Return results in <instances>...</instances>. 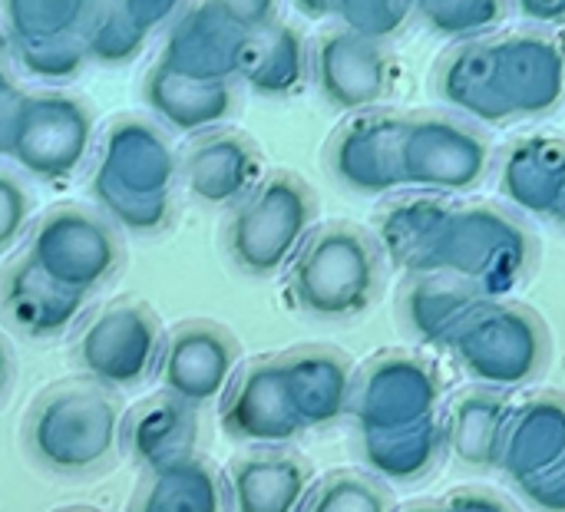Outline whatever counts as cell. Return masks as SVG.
<instances>
[{
  "instance_id": "28",
  "label": "cell",
  "mask_w": 565,
  "mask_h": 512,
  "mask_svg": "<svg viewBox=\"0 0 565 512\" xmlns=\"http://www.w3.org/2000/svg\"><path fill=\"white\" fill-rule=\"evenodd\" d=\"M311 79V43L295 23L271 20L245 30L238 53V83L265 99L295 96Z\"/></svg>"
},
{
  "instance_id": "18",
  "label": "cell",
  "mask_w": 565,
  "mask_h": 512,
  "mask_svg": "<svg viewBox=\"0 0 565 512\" xmlns=\"http://www.w3.org/2000/svg\"><path fill=\"white\" fill-rule=\"evenodd\" d=\"M513 394L470 384L444 401L440 410V444L444 460H450L467 477L500 473V457L513 417Z\"/></svg>"
},
{
  "instance_id": "23",
  "label": "cell",
  "mask_w": 565,
  "mask_h": 512,
  "mask_svg": "<svg viewBox=\"0 0 565 512\" xmlns=\"http://www.w3.org/2000/svg\"><path fill=\"white\" fill-rule=\"evenodd\" d=\"M235 79H192L162 63H152L142 76V103L149 116L179 136H199L215 126H225L238 113Z\"/></svg>"
},
{
  "instance_id": "13",
  "label": "cell",
  "mask_w": 565,
  "mask_h": 512,
  "mask_svg": "<svg viewBox=\"0 0 565 512\" xmlns=\"http://www.w3.org/2000/svg\"><path fill=\"white\" fill-rule=\"evenodd\" d=\"M242 364V341L218 321L189 318L166 331L156 381L159 391L205 410L222 401L232 374Z\"/></svg>"
},
{
  "instance_id": "9",
  "label": "cell",
  "mask_w": 565,
  "mask_h": 512,
  "mask_svg": "<svg viewBox=\"0 0 565 512\" xmlns=\"http://www.w3.org/2000/svg\"><path fill=\"white\" fill-rule=\"evenodd\" d=\"M162 318L139 298H116L86 311L70 341V367L106 391H139L159 364Z\"/></svg>"
},
{
  "instance_id": "46",
  "label": "cell",
  "mask_w": 565,
  "mask_h": 512,
  "mask_svg": "<svg viewBox=\"0 0 565 512\" xmlns=\"http://www.w3.org/2000/svg\"><path fill=\"white\" fill-rule=\"evenodd\" d=\"M291 3L308 20H328L331 17V7H334V0H291Z\"/></svg>"
},
{
  "instance_id": "40",
  "label": "cell",
  "mask_w": 565,
  "mask_h": 512,
  "mask_svg": "<svg viewBox=\"0 0 565 512\" xmlns=\"http://www.w3.org/2000/svg\"><path fill=\"white\" fill-rule=\"evenodd\" d=\"M119 10H122V17L136 26V30H142L146 36H152V33H166L169 26H172V20L189 7V0H113Z\"/></svg>"
},
{
  "instance_id": "17",
  "label": "cell",
  "mask_w": 565,
  "mask_h": 512,
  "mask_svg": "<svg viewBox=\"0 0 565 512\" xmlns=\"http://www.w3.org/2000/svg\"><path fill=\"white\" fill-rule=\"evenodd\" d=\"M265 179V152L258 142L228 126L189 136L179 152V189L205 209H235Z\"/></svg>"
},
{
  "instance_id": "10",
  "label": "cell",
  "mask_w": 565,
  "mask_h": 512,
  "mask_svg": "<svg viewBox=\"0 0 565 512\" xmlns=\"http://www.w3.org/2000/svg\"><path fill=\"white\" fill-rule=\"evenodd\" d=\"M23 255L56 285L96 295L119 275L126 245L99 209L63 202L33 218Z\"/></svg>"
},
{
  "instance_id": "11",
  "label": "cell",
  "mask_w": 565,
  "mask_h": 512,
  "mask_svg": "<svg viewBox=\"0 0 565 512\" xmlns=\"http://www.w3.org/2000/svg\"><path fill=\"white\" fill-rule=\"evenodd\" d=\"M96 139V116L86 99L66 89H26L13 132L10 162L36 182H70Z\"/></svg>"
},
{
  "instance_id": "21",
  "label": "cell",
  "mask_w": 565,
  "mask_h": 512,
  "mask_svg": "<svg viewBox=\"0 0 565 512\" xmlns=\"http://www.w3.org/2000/svg\"><path fill=\"white\" fill-rule=\"evenodd\" d=\"M222 473L232 512H301L318 480L315 463L295 447H248Z\"/></svg>"
},
{
  "instance_id": "15",
  "label": "cell",
  "mask_w": 565,
  "mask_h": 512,
  "mask_svg": "<svg viewBox=\"0 0 565 512\" xmlns=\"http://www.w3.org/2000/svg\"><path fill=\"white\" fill-rule=\"evenodd\" d=\"M401 132L404 113L364 109L351 113L324 146L328 175L351 195L377 199L404 189L401 179Z\"/></svg>"
},
{
  "instance_id": "41",
  "label": "cell",
  "mask_w": 565,
  "mask_h": 512,
  "mask_svg": "<svg viewBox=\"0 0 565 512\" xmlns=\"http://www.w3.org/2000/svg\"><path fill=\"white\" fill-rule=\"evenodd\" d=\"M440 503H444L447 512H520V506L513 500H507L503 493L487 490V487H460V490H450Z\"/></svg>"
},
{
  "instance_id": "14",
  "label": "cell",
  "mask_w": 565,
  "mask_h": 512,
  "mask_svg": "<svg viewBox=\"0 0 565 512\" xmlns=\"http://www.w3.org/2000/svg\"><path fill=\"white\" fill-rule=\"evenodd\" d=\"M311 83L331 109H377L394 93V56L384 40L334 23L311 43Z\"/></svg>"
},
{
  "instance_id": "20",
  "label": "cell",
  "mask_w": 565,
  "mask_h": 512,
  "mask_svg": "<svg viewBox=\"0 0 565 512\" xmlns=\"http://www.w3.org/2000/svg\"><path fill=\"white\" fill-rule=\"evenodd\" d=\"M281 381L301 427L334 430L348 417L351 387H354V361L331 344H295L278 354Z\"/></svg>"
},
{
  "instance_id": "47",
  "label": "cell",
  "mask_w": 565,
  "mask_h": 512,
  "mask_svg": "<svg viewBox=\"0 0 565 512\" xmlns=\"http://www.w3.org/2000/svg\"><path fill=\"white\" fill-rule=\"evenodd\" d=\"M394 512H447V510H444V503H440V500H414V503L397 506Z\"/></svg>"
},
{
  "instance_id": "51",
  "label": "cell",
  "mask_w": 565,
  "mask_h": 512,
  "mask_svg": "<svg viewBox=\"0 0 565 512\" xmlns=\"http://www.w3.org/2000/svg\"><path fill=\"white\" fill-rule=\"evenodd\" d=\"M414 3H417V0H414Z\"/></svg>"
},
{
  "instance_id": "2",
  "label": "cell",
  "mask_w": 565,
  "mask_h": 512,
  "mask_svg": "<svg viewBox=\"0 0 565 512\" xmlns=\"http://www.w3.org/2000/svg\"><path fill=\"white\" fill-rule=\"evenodd\" d=\"M119 420V394L76 374L43 387L30 401L20 424V447L40 473L86 483L116 470Z\"/></svg>"
},
{
  "instance_id": "25",
  "label": "cell",
  "mask_w": 565,
  "mask_h": 512,
  "mask_svg": "<svg viewBox=\"0 0 565 512\" xmlns=\"http://www.w3.org/2000/svg\"><path fill=\"white\" fill-rule=\"evenodd\" d=\"M487 298L467 281L444 271L404 275L397 295V321L411 344L447 351L457 328L483 305Z\"/></svg>"
},
{
  "instance_id": "43",
  "label": "cell",
  "mask_w": 565,
  "mask_h": 512,
  "mask_svg": "<svg viewBox=\"0 0 565 512\" xmlns=\"http://www.w3.org/2000/svg\"><path fill=\"white\" fill-rule=\"evenodd\" d=\"M23 86L17 79V73H0V159L10 156V132H13V119H17V106L23 99Z\"/></svg>"
},
{
  "instance_id": "49",
  "label": "cell",
  "mask_w": 565,
  "mask_h": 512,
  "mask_svg": "<svg viewBox=\"0 0 565 512\" xmlns=\"http://www.w3.org/2000/svg\"><path fill=\"white\" fill-rule=\"evenodd\" d=\"M550 225H556L559 232H565V189H563V199H559V205H556V212H553V222Z\"/></svg>"
},
{
  "instance_id": "16",
  "label": "cell",
  "mask_w": 565,
  "mask_h": 512,
  "mask_svg": "<svg viewBox=\"0 0 565 512\" xmlns=\"http://www.w3.org/2000/svg\"><path fill=\"white\" fill-rule=\"evenodd\" d=\"M218 427L235 447H295L308 430L291 410L278 354L242 361L218 401Z\"/></svg>"
},
{
  "instance_id": "6",
  "label": "cell",
  "mask_w": 565,
  "mask_h": 512,
  "mask_svg": "<svg viewBox=\"0 0 565 512\" xmlns=\"http://www.w3.org/2000/svg\"><path fill=\"white\" fill-rule=\"evenodd\" d=\"M321 215L318 192L298 172L278 169L225 215L222 248L228 265L255 281L285 275L295 252L315 232Z\"/></svg>"
},
{
  "instance_id": "33",
  "label": "cell",
  "mask_w": 565,
  "mask_h": 512,
  "mask_svg": "<svg viewBox=\"0 0 565 512\" xmlns=\"http://www.w3.org/2000/svg\"><path fill=\"white\" fill-rule=\"evenodd\" d=\"M513 17L510 0H417L414 20L444 40H480L493 36Z\"/></svg>"
},
{
  "instance_id": "48",
  "label": "cell",
  "mask_w": 565,
  "mask_h": 512,
  "mask_svg": "<svg viewBox=\"0 0 565 512\" xmlns=\"http://www.w3.org/2000/svg\"><path fill=\"white\" fill-rule=\"evenodd\" d=\"M0 73H13V56H10V36L0 23Z\"/></svg>"
},
{
  "instance_id": "50",
  "label": "cell",
  "mask_w": 565,
  "mask_h": 512,
  "mask_svg": "<svg viewBox=\"0 0 565 512\" xmlns=\"http://www.w3.org/2000/svg\"><path fill=\"white\" fill-rule=\"evenodd\" d=\"M56 512H99V510H96V506H83V503H79V506H63V510H56Z\"/></svg>"
},
{
  "instance_id": "1",
  "label": "cell",
  "mask_w": 565,
  "mask_h": 512,
  "mask_svg": "<svg viewBox=\"0 0 565 512\" xmlns=\"http://www.w3.org/2000/svg\"><path fill=\"white\" fill-rule=\"evenodd\" d=\"M444 374L420 351H384L354 371L348 430L367 473L394 487H420L444 463Z\"/></svg>"
},
{
  "instance_id": "31",
  "label": "cell",
  "mask_w": 565,
  "mask_h": 512,
  "mask_svg": "<svg viewBox=\"0 0 565 512\" xmlns=\"http://www.w3.org/2000/svg\"><path fill=\"white\" fill-rule=\"evenodd\" d=\"M450 209L454 202L447 195L411 192V195L391 199L377 212V222H374V235L387 255V265L401 268L404 275L424 271Z\"/></svg>"
},
{
  "instance_id": "24",
  "label": "cell",
  "mask_w": 565,
  "mask_h": 512,
  "mask_svg": "<svg viewBox=\"0 0 565 512\" xmlns=\"http://www.w3.org/2000/svg\"><path fill=\"white\" fill-rule=\"evenodd\" d=\"M497 189L523 218L553 222L565 189V139L523 136L497 159Z\"/></svg>"
},
{
  "instance_id": "42",
  "label": "cell",
  "mask_w": 565,
  "mask_h": 512,
  "mask_svg": "<svg viewBox=\"0 0 565 512\" xmlns=\"http://www.w3.org/2000/svg\"><path fill=\"white\" fill-rule=\"evenodd\" d=\"M212 3L242 30H258L278 20V7H281V0H212Z\"/></svg>"
},
{
  "instance_id": "5",
  "label": "cell",
  "mask_w": 565,
  "mask_h": 512,
  "mask_svg": "<svg viewBox=\"0 0 565 512\" xmlns=\"http://www.w3.org/2000/svg\"><path fill=\"white\" fill-rule=\"evenodd\" d=\"M540 255L533 225L507 202H454L424 271L454 275L487 301H497L516 295L533 278Z\"/></svg>"
},
{
  "instance_id": "36",
  "label": "cell",
  "mask_w": 565,
  "mask_h": 512,
  "mask_svg": "<svg viewBox=\"0 0 565 512\" xmlns=\"http://www.w3.org/2000/svg\"><path fill=\"white\" fill-rule=\"evenodd\" d=\"M334 23L371 36V40H394L414 20V0H334L331 7Z\"/></svg>"
},
{
  "instance_id": "29",
  "label": "cell",
  "mask_w": 565,
  "mask_h": 512,
  "mask_svg": "<svg viewBox=\"0 0 565 512\" xmlns=\"http://www.w3.org/2000/svg\"><path fill=\"white\" fill-rule=\"evenodd\" d=\"M565 454V394L563 391H540L513 407L500 477L507 487H520L553 467Z\"/></svg>"
},
{
  "instance_id": "30",
  "label": "cell",
  "mask_w": 565,
  "mask_h": 512,
  "mask_svg": "<svg viewBox=\"0 0 565 512\" xmlns=\"http://www.w3.org/2000/svg\"><path fill=\"white\" fill-rule=\"evenodd\" d=\"M126 512H232L225 473L202 454L142 470Z\"/></svg>"
},
{
  "instance_id": "35",
  "label": "cell",
  "mask_w": 565,
  "mask_h": 512,
  "mask_svg": "<svg viewBox=\"0 0 565 512\" xmlns=\"http://www.w3.org/2000/svg\"><path fill=\"white\" fill-rule=\"evenodd\" d=\"M146 43L149 36L136 30L113 0H99L83 30V46L89 63H103V66H122L136 60L146 50Z\"/></svg>"
},
{
  "instance_id": "39",
  "label": "cell",
  "mask_w": 565,
  "mask_h": 512,
  "mask_svg": "<svg viewBox=\"0 0 565 512\" xmlns=\"http://www.w3.org/2000/svg\"><path fill=\"white\" fill-rule=\"evenodd\" d=\"M513 493L533 512H565V454L533 480L513 487Z\"/></svg>"
},
{
  "instance_id": "22",
  "label": "cell",
  "mask_w": 565,
  "mask_h": 512,
  "mask_svg": "<svg viewBox=\"0 0 565 512\" xmlns=\"http://www.w3.org/2000/svg\"><path fill=\"white\" fill-rule=\"evenodd\" d=\"M245 30L232 23L212 0H189V7L166 30L159 60L162 66L192 79H235Z\"/></svg>"
},
{
  "instance_id": "27",
  "label": "cell",
  "mask_w": 565,
  "mask_h": 512,
  "mask_svg": "<svg viewBox=\"0 0 565 512\" xmlns=\"http://www.w3.org/2000/svg\"><path fill=\"white\" fill-rule=\"evenodd\" d=\"M430 89L444 109L477 122V126H513V113L507 109L497 79H493V53L490 36L454 43L434 66Z\"/></svg>"
},
{
  "instance_id": "45",
  "label": "cell",
  "mask_w": 565,
  "mask_h": 512,
  "mask_svg": "<svg viewBox=\"0 0 565 512\" xmlns=\"http://www.w3.org/2000/svg\"><path fill=\"white\" fill-rule=\"evenodd\" d=\"M13 381H17V361H13V348H10V344H7V338L0 334V407L10 401Z\"/></svg>"
},
{
  "instance_id": "34",
  "label": "cell",
  "mask_w": 565,
  "mask_h": 512,
  "mask_svg": "<svg viewBox=\"0 0 565 512\" xmlns=\"http://www.w3.org/2000/svg\"><path fill=\"white\" fill-rule=\"evenodd\" d=\"M394 490L358 467H338L315 480L301 512H394Z\"/></svg>"
},
{
  "instance_id": "19",
  "label": "cell",
  "mask_w": 565,
  "mask_h": 512,
  "mask_svg": "<svg viewBox=\"0 0 565 512\" xmlns=\"http://www.w3.org/2000/svg\"><path fill=\"white\" fill-rule=\"evenodd\" d=\"M93 295L73 291L46 278L26 255L0 268V321L26 341H53L73 331Z\"/></svg>"
},
{
  "instance_id": "32",
  "label": "cell",
  "mask_w": 565,
  "mask_h": 512,
  "mask_svg": "<svg viewBox=\"0 0 565 512\" xmlns=\"http://www.w3.org/2000/svg\"><path fill=\"white\" fill-rule=\"evenodd\" d=\"M99 0H0V23L10 46L83 40Z\"/></svg>"
},
{
  "instance_id": "7",
  "label": "cell",
  "mask_w": 565,
  "mask_h": 512,
  "mask_svg": "<svg viewBox=\"0 0 565 512\" xmlns=\"http://www.w3.org/2000/svg\"><path fill=\"white\" fill-rule=\"evenodd\" d=\"M457 371L480 387L523 391L553 367V331L543 314L523 301H483L447 344Z\"/></svg>"
},
{
  "instance_id": "37",
  "label": "cell",
  "mask_w": 565,
  "mask_h": 512,
  "mask_svg": "<svg viewBox=\"0 0 565 512\" xmlns=\"http://www.w3.org/2000/svg\"><path fill=\"white\" fill-rule=\"evenodd\" d=\"M10 56H13V66H20L26 76L40 79V83H70L89 63L83 40L10 46Z\"/></svg>"
},
{
  "instance_id": "3",
  "label": "cell",
  "mask_w": 565,
  "mask_h": 512,
  "mask_svg": "<svg viewBox=\"0 0 565 512\" xmlns=\"http://www.w3.org/2000/svg\"><path fill=\"white\" fill-rule=\"evenodd\" d=\"M179 189V152L152 116H116L99 142L89 199L119 228L152 238L169 228Z\"/></svg>"
},
{
  "instance_id": "12",
  "label": "cell",
  "mask_w": 565,
  "mask_h": 512,
  "mask_svg": "<svg viewBox=\"0 0 565 512\" xmlns=\"http://www.w3.org/2000/svg\"><path fill=\"white\" fill-rule=\"evenodd\" d=\"M493 79L513 113L523 119H550L565 106V40L550 26H520L490 36Z\"/></svg>"
},
{
  "instance_id": "8",
  "label": "cell",
  "mask_w": 565,
  "mask_h": 512,
  "mask_svg": "<svg viewBox=\"0 0 565 512\" xmlns=\"http://www.w3.org/2000/svg\"><path fill=\"white\" fill-rule=\"evenodd\" d=\"M497 169V149L483 126L450 109L404 113L401 179L407 192L467 195Z\"/></svg>"
},
{
  "instance_id": "26",
  "label": "cell",
  "mask_w": 565,
  "mask_h": 512,
  "mask_svg": "<svg viewBox=\"0 0 565 512\" xmlns=\"http://www.w3.org/2000/svg\"><path fill=\"white\" fill-rule=\"evenodd\" d=\"M199 444V410L185 401L156 391L122 410L119 420V457H126L139 473L195 454Z\"/></svg>"
},
{
  "instance_id": "38",
  "label": "cell",
  "mask_w": 565,
  "mask_h": 512,
  "mask_svg": "<svg viewBox=\"0 0 565 512\" xmlns=\"http://www.w3.org/2000/svg\"><path fill=\"white\" fill-rule=\"evenodd\" d=\"M33 225V192L20 172L0 166V255H7Z\"/></svg>"
},
{
  "instance_id": "44",
  "label": "cell",
  "mask_w": 565,
  "mask_h": 512,
  "mask_svg": "<svg viewBox=\"0 0 565 512\" xmlns=\"http://www.w3.org/2000/svg\"><path fill=\"white\" fill-rule=\"evenodd\" d=\"M513 13L523 17L530 26H565V0H510Z\"/></svg>"
},
{
  "instance_id": "4",
  "label": "cell",
  "mask_w": 565,
  "mask_h": 512,
  "mask_svg": "<svg viewBox=\"0 0 565 512\" xmlns=\"http://www.w3.org/2000/svg\"><path fill=\"white\" fill-rule=\"evenodd\" d=\"M387 268L374 232L341 218L318 222L285 268V291L308 321L354 324L384 298Z\"/></svg>"
}]
</instances>
